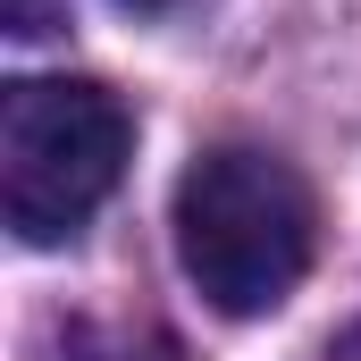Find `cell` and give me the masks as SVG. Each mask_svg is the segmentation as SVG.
<instances>
[{"mask_svg": "<svg viewBox=\"0 0 361 361\" xmlns=\"http://www.w3.org/2000/svg\"><path fill=\"white\" fill-rule=\"evenodd\" d=\"M319 252V202L294 160L261 143H219L177 185V261L210 311L261 319L277 311Z\"/></svg>", "mask_w": 361, "mask_h": 361, "instance_id": "6da1fadb", "label": "cell"}, {"mask_svg": "<svg viewBox=\"0 0 361 361\" xmlns=\"http://www.w3.org/2000/svg\"><path fill=\"white\" fill-rule=\"evenodd\" d=\"M135 152L126 101L76 76H17L0 92V210L17 244H68L118 193Z\"/></svg>", "mask_w": 361, "mask_h": 361, "instance_id": "7a4b0ae2", "label": "cell"}, {"mask_svg": "<svg viewBox=\"0 0 361 361\" xmlns=\"http://www.w3.org/2000/svg\"><path fill=\"white\" fill-rule=\"evenodd\" d=\"M59 361H193L169 328H68Z\"/></svg>", "mask_w": 361, "mask_h": 361, "instance_id": "3957f363", "label": "cell"}, {"mask_svg": "<svg viewBox=\"0 0 361 361\" xmlns=\"http://www.w3.org/2000/svg\"><path fill=\"white\" fill-rule=\"evenodd\" d=\"M0 25H8L17 42H34V34L68 25V0H0Z\"/></svg>", "mask_w": 361, "mask_h": 361, "instance_id": "277c9868", "label": "cell"}, {"mask_svg": "<svg viewBox=\"0 0 361 361\" xmlns=\"http://www.w3.org/2000/svg\"><path fill=\"white\" fill-rule=\"evenodd\" d=\"M118 8H135V17H177L185 0H118Z\"/></svg>", "mask_w": 361, "mask_h": 361, "instance_id": "5b68a950", "label": "cell"}]
</instances>
